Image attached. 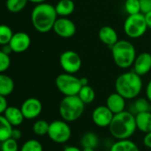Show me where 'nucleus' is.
<instances>
[{"label": "nucleus", "instance_id": "nucleus-30", "mask_svg": "<svg viewBox=\"0 0 151 151\" xmlns=\"http://www.w3.org/2000/svg\"><path fill=\"white\" fill-rule=\"evenodd\" d=\"M20 151H43V148L39 141L31 139L23 143Z\"/></svg>", "mask_w": 151, "mask_h": 151}, {"label": "nucleus", "instance_id": "nucleus-13", "mask_svg": "<svg viewBox=\"0 0 151 151\" xmlns=\"http://www.w3.org/2000/svg\"><path fill=\"white\" fill-rule=\"evenodd\" d=\"M114 114L106 105L96 107L92 113V120L99 127H109Z\"/></svg>", "mask_w": 151, "mask_h": 151}, {"label": "nucleus", "instance_id": "nucleus-3", "mask_svg": "<svg viewBox=\"0 0 151 151\" xmlns=\"http://www.w3.org/2000/svg\"><path fill=\"white\" fill-rule=\"evenodd\" d=\"M115 89L126 99L137 97L142 89V76L135 72H127L120 74L115 81Z\"/></svg>", "mask_w": 151, "mask_h": 151}, {"label": "nucleus", "instance_id": "nucleus-37", "mask_svg": "<svg viewBox=\"0 0 151 151\" xmlns=\"http://www.w3.org/2000/svg\"><path fill=\"white\" fill-rule=\"evenodd\" d=\"M146 97L148 98V100L151 103V80L149 81V83L147 84L146 87Z\"/></svg>", "mask_w": 151, "mask_h": 151}, {"label": "nucleus", "instance_id": "nucleus-39", "mask_svg": "<svg viewBox=\"0 0 151 151\" xmlns=\"http://www.w3.org/2000/svg\"><path fill=\"white\" fill-rule=\"evenodd\" d=\"M63 151H82V150H81L78 147H75V146H68V147H65Z\"/></svg>", "mask_w": 151, "mask_h": 151}, {"label": "nucleus", "instance_id": "nucleus-1", "mask_svg": "<svg viewBox=\"0 0 151 151\" xmlns=\"http://www.w3.org/2000/svg\"><path fill=\"white\" fill-rule=\"evenodd\" d=\"M58 19V13L55 6L48 3L36 4L31 12V22L34 28L42 34H45L53 29Z\"/></svg>", "mask_w": 151, "mask_h": 151}, {"label": "nucleus", "instance_id": "nucleus-6", "mask_svg": "<svg viewBox=\"0 0 151 151\" xmlns=\"http://www.w3.org/2000/svg\"><path fill=\"white\" fill-rule=\"evenodd\" d=\"M55 84L59 92L65 96H78L82 87L81 78L67 73L58 75L55 81Z\"/></svg>", "mask_w": 151, "mask_h": 151}, {"label": "nucleus", "instance_id": "nucleus-29", "mask_svg": "<svg viewBox=\"0 0 151 151\" xmlns=\"http://www.w3.org/2000/svg\"><path fill=\"white\" fill-rule=\"evenodd\" d=\"M124 7L128 15L137 14L141 12L140 0H126Z\"/></svg>", "mask_w": 151, "mask_h": 151}, {"label": "nucleus", "instance_id": "nucleus-10", "mask_svg": "<svg viewBox=\"0 0 151 151\" xmlns=\"http://www.w3.org/2000/svg\"><path fill=\"white\" fill-rule=\"evenodd\" d=\"M54 33L61 38H71L76 33V25L67 17H60L56 20L53 29Z\"/></svg>", "mask_w": 151, "mask_h": 151}, {"label": "nucleus", "instance_id": "nucleus-21", "mask_svg": "<svg viewBox=\"0 0 151 151\" xmlns=\"http://www.w3.org/2000/svg\"><path fill=\"white\" fill-rule=\"evenodd\" d=\"M110 151H140L135 142L129 139L118 140L112 144Z\"/></svg>", "mask_w": 151, "mask_h": 151}, {"label": "nucleus", "instance_id": "nucleus-8", "mask_svg": "<svg viewBox=\"0 0 151 151\" xmlns=\"http://www.w3.org/2000/svg\"><path fill=\"white\" fill-rule=\"evenodd\" d=\"M49 138L58 144L67 142L72 136V129L68 122L65 120H54L50 123L48 132Z\"/></svg>", "mask_w": 151, "mask_h": 151}, {"label": "nucleus", "instance_id": "nucleus-24", "mask_svg": "<svg viewBox=\"0 0 151 151\" xmlns=\"http://www.w3.org/2000/svg\"><path fill=\"white\" fill-rule=\"evenodd\" d=\"M78 96L85 104H89L94 102L96 98V92L92 87H90L89 85H86L81 87Z\"/></svg>", "mask_w": 151, "mask_h": 151}, {"label": "nucleus", "instance_id": "nucleus-4", "mask_svg": "<svg viewBox=\"0 0 151 151\" xmlns=\"http://www.w3.org/2000/svg\"><path fill=\"white\" fill-rule=\"evenodd\" d=\"M112 58L116 65L121 69L132 66L137 57L135 47L127 40H119L111 48Z\"/></svg>", "mask_w": 151, "mask_h": 151}, {"label": "nucleus", "instance_id": "nucleus-19", "mask_svg": "<svg viewBox=\"0 0 151 151\" xmlns=\"http://www.w3.org/2000/svg\"><path fill=\"white\" fill-rule=\"evenodd\" d=\"M58 16L68 17L70 16L75 9V4L73 0H59L55 5Z\"/></svg>", "mask_w": 151, "mask_h": 151}, {"label": "nucleus", "instance_id": "nucleus-31", "mask_svg": "<svg viewBox=\"0 0 151 151\" xmlns=\"http://www.w3.org/2000/svg\"><path fill=\"white\" fill-rule=\"evenodd\" d=\"M1 151H19L18 141L10 138L1 142Z\"/></svg>", "mask_w": 151, "mask_h": 151}, {"label": "nucleus", "instance_id": "nucleus-40", "mask_svg": "<svg viewBox=\"0 0 151 151\" xmlns=\"http://www.w3.org/2000/svg\"><path fill=\"white\" fill-rule=\"evenodd\" d=\"M29 2L35 4H42V3H47L48 0H28Z\"/></svg>", "mask_w": 151, "mask_h": 151}, {"label": "nucleus", "instance_id": "nucleus-2", "mask_svg": "<svg viewBox=\"0 0 151 151\" xmlns=\"http://www.w3.org/2000/svg\"><path fill=\"white\" fill-rule=\"evenodd\" d=\"M136 129L135 116L127 111L115 114L109 126L111 134L117 140L129 139Z\"/></svg>", "mask_w": 151, "mask_h": 151}, {"label": "nucleus", "instance_id": "nucleus-42", "mask_svg": "<svg viewBox=\"0 0 151 151\" xmlns=\"http://www.w3.org/2000/svg\"><path fill=\"white\" fill-rule=\"evenodd\" d=\"M82 151H96L95 150V149H89V148H85V149H83Z\"/></svg>", "mask_w": 151, "mask_h": 151}, {"label": "nucleus", "instance_id": "nucleus-27", "mask_svg": "<svg viewBox=\"0 0 151 151\" xmlns=\"http://www.w3.org/2000/svg\"><path fill=\"white\" fill-rule=\"evenodd\" d=\"M13 32L12 28L7 25L0 26V44L2 46L8 45L13 36Z\"/></svg>", "mask_w": 151, "mask_h": 151}, {"label": "nucleus", "instance_id": "nucleus-26", "mask_svg": "<svg viewBox=\"0 0 151 151\" xmlns=\"http://www.w3.org/2000/svg\"><path fill=\"white\" fill-rule=\"evenodd\" d=\"M49 128H50V123L43 119L35 121L32 127L34 134H35L38 136H43L46 134L48 135Z\"/></svg>", "mask_w": 151, "mask_h": 151}, {"label": "nucleus", "instance_id": "nucleus-41", "mask_svg": "<svg viewBox=\"0 0 151 151\" xmlns=\"http://www.w3.org/2000/svg\"><path fill=\"white\" fill-rule=\"evenodd\" d=\"M81 85L82 86H86V85H88V80L85 77L83 78H81Z\"/></svg>", "mask_w": 151, "mask_h": 151}, {"label": "nucleus", "instance_id": "nucleus-25", "mask_svg": "<svg viewBox=\"0 0 151 151\" xmlns=\"http://www.w3.org/2000/svg\"><path fill=\"white\" fill-rule=\"evenodd\" d=\"M28 2V0H6L5 6L10 12L17 13L24 10Z\"/></svg>", "mask_w": 151, "mask_h": 151}, {"label": "nucleus", "instance_id": "nucleus-22", "mask_svg": "<svg viewBox=\"0 0 151 151\" xmlns=\"http://www.w3.org/2000/svg\"><path fill=\"white\" fill-rule=\"evenodd\" d=\"M14 127L3 116H0V142L12 138Z\"/></svg>", "mask_w": 151, "mask_h": 151}, {"label": "nucleus", "instance_id": "nucleus-14", "mask_svg": "<svg viewBox=\"0 0 151 151\" xmlns=\"http://www.w3.org/2000/svg\"><path fill=\"white\" fill-rule=\"evenodd\" d=\"M134 72L140 76L146 75L151 70V54L142 52L137 55L134 63Z\"/></svg>", "mask_w": 151, "mask_h": 151}, {"label": "nucleus", "instance_id": "nucleus-23", "mask_svg": "<svg viewBox=\"0 0 151 151\" xmlns=\"http://www.w3.org/2000/svg\"><path fill=\"white\" fill-rule=\"evenodd\" d=\"M81 144L83 149L89 148V149H96L99 144L98 136L92 132H88L84 134L81 139Z\"/></svg>", "mask_w": 151, "mask_h": 151}, {"label": "nucleus", "instance_id": "nucleus-34", "mask_svg": "<svg viewBox=\"0 0 151 151\" xmlns=\"http://www.w3.org/2000/svg\"><path fill=\"white\" fill-rule=\"evenodd\" d=\"M8 107L9 106H8V102H7L6 96H0V113L3 114Z\"/></svg>", "mask_w": 151, "mask_h": 151}, {"label": "nucleus", "instance_id": "nucleus-5", "mask_svg": "<svg viewBox=\"0 0 151 151\" xmlns=\"http://www.w3.org/2000/svg\"><path fill=\"white\" fill-rule=\"evenodd\" d=\"M85 105L78 96H64L59 104L60 117L66 122L76 121L82 116Z\"/></svg>", "mask_w": 151, "mask_h": 151}, {"label": "nucleus", "instance_id": "nucleus-15", "mask_svg": "<svg viewBox=\"0 0 151 151\" xmlns=\"http://www.w3.org/2000/svg\"><path fill=\"white\" fill-rule=\"evenodd\" d=\"M126 98H124L118 92L111 94L106 100V106L115 115L125 111L126 108Z\"/></svg>", "mask_w": 151, "mask_h": 151}, {"label": "nucleus", "instance_id": "nucleus-32", "mask_svg": "<svg viewBox=\"0 0 151 151\" xmlns=\"http://www.w3.org/2000/svg\"><path fill=\"white\" fill-rule=\"evenodd\" d=\"M11 65V58L8 53L0 51V73H4Z\"/></svg>", "mask_w": 151, "mask_h": 151}, {"label": "nucleus", "instance_id": "nucleus-28", "mask_svg": "<svg viewBox=\"0 0 151 151\" xmlns=\"http://www.w3.org/2000/svg\"><path fill=\"white\" fill-rule=\"evenodd\" d=\"M150 101L148 98L144 97H140L138 98L134 104V108L137 113H142V112H146V111H150Z\"/></svg>", "mask_w": 151, "mask_h": 151}, {"label": "nucleus", "instance_id": "nucleus-12", "mask_svg": "<svg viewBox=\"0 0 151 151\" xmlns=\"http://www.w3.org/2000/svg\"><path fill=\"white\" fill-rule=\"evenodd\" d=\"M14 53H23L27 51L31 45V38L28 34L25 32L14 33L10 43L8 44Z\"/></svg>", "mask_w": 151, "mask_h": 151}, {"label": "nucleus", "instance_id": "nucleus-20", "mask_svg": "<svg viewBox=\"0 0 151 151\" xmlns=\"http://www.w3.org/2000/svg\"><path fill=\"white\" fill-rule=\"evenodd\" d=\"M14 87V81L9 75L4 73L0 74V96L7 97L13 92Z\"/></svg>", "mask_w": 151, "mask_h": 151}, {"label": "nucleus", "instance_id": "nucleus-16", "mask_svg": "<svg viewBox=\"0 0 151 151\" xmlns=\"http://www.w3.org/2000/svg\"><path fill=\"white\" fill-rule=\"evenodd\" d=\"M98 37L104 44L111 48L119 41L116 30L110 26L102 27L98 31Z\"/></svg>", "mask_w": 151, "mask_h": 151}, {"label": "nucleus", "instance_id": "nucleus-18", "mask_svg": "<svg viewBox=\"0 0 151 151\" xmlns=\"http://www.w3.org/2000/svg\"><path fill=\"white\" fill-rule=\"evenodd\" d=\"M136 127L137 129L144 134L151 132V112L146 111L142 113H137L135 115Z\"/></svg>", "mask_w": 151, "mask_h": 151}, {"label": "nucleus", "instance_id": "nucleus-9", "mask_svg": "<svg viewBox=\"0 0 151 151\" xmlns=\"http://www.w3.org/2000/svg\"><path fill=\"white\" fill-rule=\"evenodd\" d=\"M59 64L65 73L74 74L80 71L82 60L81 56L74 50H65L59 57Z\"/></svg>", "mask_w": 151, "mask_h": 151}, {"label": "nucleus", "instance_id": "nucleus-35", "mask_svg": "<svg viewBox=\"0 0 151 151\" xmlns=\"http://www.w3.org/2000/svg\"><path fill=\"white\" fill-rule=\"evenodd\" d=\"M21 136H22L21 131L19 128L14 127L13 128V131H12V138L14 139V140H16V141H19L21 138Z\"/></svg>", "mask_w": 151, "mask_h": 151}, {"label": "nucleus", "instance_id": "nucleus-33", "mask_svg": "<svg viewBox=\"0 0 151 151\" xmlns=\"http://www.w3.org/2000/svg\"><path fill=\"white\" fill-rule=\"evenodd\" d=\"M141 12L145 14L151 12V0H140Z\"/></svg>", "mask_w": 151, "mask_h": 151}, {"label": "nucleus", "instance_id": "nucleus-38", "mask_svg": "<svg viewBox=\"0 0 151 151\" xmlns=\"http://www.w3.org/2000/svg\"><path fill=\"white\" fill-rule=\"evenodd\" d=\"M144 17H145L146 23L148 25V27L151 29V12H148V13H145L144 14Z\"/></svg>", "mask_w": 151, "mask_h": 151}, {"label": "nucleus", "instance_id": "nucleus-11", "mask_svg": "<svg viewBox=\"0 0 151 151\" xmlns=\"http://www.w3.org/2000/svg\"><path fill=\"white\" fill-rule=\"evenodd\" d=\"M20 110L24 115L25 119H35L42 111V104L35 97L26 99L21 104Z\"/></svg>", "mask_w": 151, "mask_h": 151}, {"label": "nucleus", "instance_id": "nucleus-36", "mask_svg": "<svg viewBox=\"0 0 151 151\" xmlns=\"http://www.w3.org/2000/svg\"><path fill=\"white\" fill-rule=\"evenodd\" d=\"M143 143L147 148L151 150V132L145 134V136L143 138Z\"/></svg>", "mask_w": 151, "mask_h": 151}, {"label": "nucleus", "instance_id": "nucleus-17", "mask_svg": "<svg viewBox=\"0 0 151 151\" xmlns=\"http://www.w3.org/2000/svg\"><path fill=\"white\" fill-rule=\"evenodd\" d=\"M1 115H3L14 127H19L25 119L20 108H17L14 106H9Z\"/></svg>", "mask_w": 151, "mask_h": 151}, {"label": "nucleus", "instance_id": "nucleus-7", "mask_svg": "<svg viewBox=\"0 0 151 151\" xmlns=\"http://www.w3.org/2000/svg\"><path fill=\"white\" fill-rule=\"evenodd\" d=\"M148 25L145 20L144 14L140 12L137 14L128 15L124 22L125 34L133 39L142 37L148 29Z\"/></svg>", "mask_w": 151, "mask_h": 151}]
</instances>
